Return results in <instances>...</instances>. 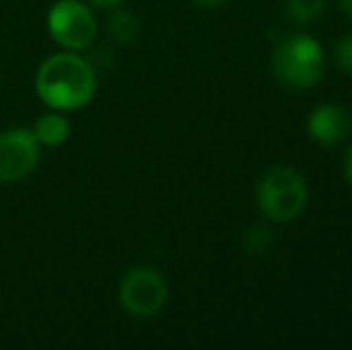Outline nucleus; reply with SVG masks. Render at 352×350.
I'll return each instance as SVG.
<instances>
[{"label": "nucleus", "instance_id": "obj_1", "mask_svg": "<svg viewBox=\"0 0 352 350\" xmlns=\"http://www.w3.org/2000/svg\"><path fill=\"white\" fill-rule=\"evenodd\" d=\"M34 91L46 108L74 113L87 108L98 91V72L84 53L58 51L38 65Z\"/></svg>", "mask_w": 352, "mask_h": 350}, {"label": "nucleus", "instance_id": "obj_2", "mask_svg": "<svg viewBox=\"0 0 352 350\" xmlns=\"http://www.w3.org/2000/svg\"><path fill=\"white\" fill-rule=\"evenodd\" d=\"M271 70L285 89H292V91L314 89L326 70L324 46L311 34H287L274 46Z\"/></svg>", "mask_w": 352, "mask_h": 350}, {"label": "nucleus", "instance_id": "obj_3", "mask_svg": "<svg viewBox=\"0 0 352 350\" xmlns=\"http://www.w3.org/2000/svg\"><path fill=\"white\" fill-rule=\"evenodd\" d=\"M256 209L271 223H292L309 204V185L292 166H271L256 182Z\"/></svg>", "mask_w": 352, "mask_h": 350}, {"label": "nucleus", "instance_id": "obj_4", "mask_svg": "<svg viewBox=\"0 0 352 350\" xmlns=\"http://www.w3.org/2000/svg\"><path fill=\"white\" fill-rule=\"evenodd\" d=\"M46 29L58 48L87 53L98 36L96 10L84 0H56L46 12Z\"/></svg>", "mask_w": 352, "mask_h": 350}, {"label": "nucleus", "instance_id": "obj_5", "mask_svg": "<svg viewBox=\"0 0 352 350\" xmlns=\"http://www.w3.org/2000/svg\"><path fill=\"white\" fill-rule=\"evenodd\" d=\"M168 281L158 269L146 264L132 266L122 274L118 285V300L130 317H156L168 303Z\"/></svg>", "mask_w": 352, "mask_h": 350}, {"label": "nucleus", "instance_id": "obj_6", "mask_svg": "<svg viewBox=\"0 0 352 350\" xmlns=\"http://www.w3.org/2000/svg\"><path fill=\"white\" fill-rule=\"evenodd\" d=\"M41 161V144L32 127H8L0 130V182L14 185L27 180Z\"/></svg>", "mask_w": 352, "mask_h": 350}, {"label": "nucleus", "instance_id": "obj_7", "mask_svg": "<svg viewBox=\"0 0 352 350\" xmlns=\"http://www.w3.org/2000/svg\"><path fill=\"white\" fill-rule=\"evenodd\" d=\"M352 132V116L340 103H319L307 118V135L321 146L343 144Z\"/></svg>", "mask_w": 352, "mask_h": 350}, {"label": "nucleus", "instance_id": "obj_8", "mask_svg": "<svg viewBox=\"0 0 352 350\" xmlns=\"http://www.w3.org/2000/svg\"><path fill=\"white\" fill-rule=\"evenodd\" d=\"M32 132L38 144H41V149H58V146H63L70 140L72 125H70L67 113L48 108L46 113H41V116L34 120Z\"/></svg>", "mask_w": 352, "mask_h": 350}, {"label": "nucleus", "instance_id": "obj_9", "mask_svg": "<svg viewBox=\"0 0 352 350\" xmlns=\"http://www.w3.org/2000/svg\"><path fill=\"white\" fill-rule=\"evenodd\" d=\"M108 36L113 43H120V46H130L140 36V19L130 12V10H122L120 5L111 10L108 14Z\"/></svg>", "mask_w": 352, "mask_h": 350}, {"label": "nucleus", "instance_id": "obj_10", "mask_svg": "<svg viewBox=\"0 0 352 350\" xmlns=\"http://www.w3.org/2000/svg\"><path fill=\"white\" fill-rule=\"evenodd\" d=\"M326 0H285V14L292 24H314L324 14Z\"/></svg>", "mask_w": 352, "mask_h": 350}, {"label": "nucleus", "instance_id": "obj_11", "mask_svg": "<svg viewBox=\"0 0 352 350\" xmlns=\"http://www.w3.org/2000/svg\"><path fill=\"white\" fill-rule=\"evenodd\" d=\"M274 248V233L266 226H250L242 233V250L250 257H266Z\"/></svg>", "mask_w": 352, "mask_h": 350}, {"label": "nucleus", "instance_id": "obj_12", "mask_svg": "<svg viewBox=\"0 0 352 350\" xmlns=\"http://www.w3.org/2000/svg\"><path fill=\"white\" fill-rule=\"evenodd\" d=\"M333 58H336V65L340 67V72H345V75L352 77V32H348L338 43H336Z\"/></svg>", "mask_w": 352, "mask_h": 350}, {"label": "nucleus", "instance_id": "obj_13", "mask_svg": "<svg viewBox=\"0 0 352 350\" xmlns=\"http://www.w3.org/2000/svg\"><path fill=\"white\" fill-rule=\"evenodd\" d=\"M84 3H89L94 10H113L122 5V0H84Z\"/></svg>", "mask_w": 352, "mask_h": 350}, {"label": "nucleus", "instance_id": "obj_14", "mask_svg": "<svg viewBox=\"0 0 352 350\" xmlns=\"http://www.w3.org/2000/svg\"><path fill=\"white\" fill-rule=\"evenodd\" d=\"M343 177L348 180V185L352 187V146L345 151V156H343Z\"/></svg>", "mask_w": 352, "mask_h": 350}, {"label": "nucleus", "instance_id": "obj_15", "mask_svg": "<svg viewBox=\"0 0 352 350\" xmlns=\"http://www.w3.org/2000/svg\"><path fill=\"white\" fill-rule=\"evenodd\" d=\"M192 3H195L197 8H201V10H216V8H221L226 0H192Z\"/></svg>", "mask_w": 352, "mask_h": 350}, {"label": "nucleus", "instance_id": "obj_16", "mask_svg": "<svg viewBox=\"0 0 352 350\" xmlns=\"http://www.w3.org/2000/svg\"><path fill=\"white\" fill-rule=\"evenodd\" d=\"M338 5L348 17H352V0H338Z\"/></svg>", "mask_w": 352, "mask_h": 350}]
</instances>
